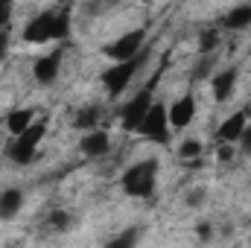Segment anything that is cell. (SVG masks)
Masks as SVG:
<instances>
[{
    "label": "cell",
    "instance_id": "obj_17",
    "mask_svg": "<svg viewBox=\"0 0 251 248\" xmlns=\"http://www.w3.org/2000/svg\"><path fill=\"white\" fill-rule=\"evenodd\" d=\"M67 32H70V15L67 12H56V38H67Z\"/></svg>",
    "mask_w": 251,
    "mask_h": 248
},
{
    "label": "cell",
    "instance_id": "obj_16",
    "mask_svg": "<svg viewBox=\"0 0 251 248\" xmlns=\"http://www.w3.org/2000/svg\"><path fill=\"white\" fill-rule=\"evenodd\" d=\"M97 120H100V108H94V105H91V108H82V111L76 114V125H79V128H94Z\"/></svg>",
    "mask_w": 251,
    "mask_h": 248
},
{
    "label": "cell",
    "instance_id": "obj_14",
    "mask_svg": "<svg viewBox=\"0 0 251 248\" xmlns=\"http://www.w3.org/2000/svg\"><path fill=\"white\" fill-rule=\"evenodd\" d=\"M251 24V6H237L231 15H225V26L228 29H246Z\"/></svg>",
    "mask_w": 251,
    "mask_h": 248
},
{
    "label": "cell",
    "instance_id": "obj_8",
    "mask_svg": "<svg viewBox=\"0 0 251 248\" xmlns=\"http://www.w3.org/2000/svg\"><path fill=\"white\" fill-rule=\"evenodd\" d=\"M167 114H170V125H176V128H184L190 125V120L196 117V99L193 97H181L178 102H173V108H167Z\"/></svg>",
    "mask_w": 251,
    "mask_h": 248
},
{
    "label": "cell",
    "instance_id": "obj_24",
    "mask_svg": "<svg viewBox=\"0 0 251 248\" xmlns=\"http://www.w3.org/2000/svg\"><path fill=\"white\" fill-rule=\"evenodd\" d=\"M6 50H9V35H6V32H0V59L6 56Z\"/></svg>",
    "mask_w": 251,
    "mask_h": 248
},
{
    "label": "cell",
    "instance_id": "obj_18",
    "mask_svg": "<svg viewBox=\"0 0 251 248\" xmlns=\"http://www.w3.org/2000/svg\"><path fill=\"white\" fill-rule=\"evenodd\" d=\"M199 47H201L204 53H210L213 47H219V32H204V35H201V44H199Z\"/></svg>",
    "mask_w": 251,
    "mask_h": 248
},
{
    "label": "cell",
    "instance_id": "obj_20",
    "mask_svg": "<svg viewBox=\"0 0 251 248\" xmlns=\"http://www.w3.org/2000/svg\"><path fill=\"white\" fill-rule=\"evenodd\" d=\"M9 18H12V0H0V29L9 24Z\"/></svg>",
    "mask_w": 251,
    "mask_h": 248
},
{
    "label": "cell",
    "instance_id": "obj_23",
    "mask_svg": "<svg viewBox=\"0 0 251 248\" xmlns=\"http://www.w3.org/2000/svg\"><path fill=\"white\" fill-rule=\"evenodd\" d=\"M50 222H53L56 228H64V222H67V216H64V213H53V216H50Z\"/></svg>",
    "mask_w": 251,
    "mask_h": 248
},
{
    "label": "cell",
    "instance_id": "obj_22",
    "mask_svg": "<svg viewBox=\"0 0 251 248\" xmlns=\"http://www.w3.org/2000/svg\"><path fill=\"white\" fill-rule=\"evenodd\" d=\"M131 243H134V234H123V237H120V240H114L111 246H131Z\"/></svg>",
    "mask_w": 251,
    "mask_h": 248
},
{
    "label": "cell",
    "instance_id": "obj_12",
    "mask_svg": "<svg viewBox=\"0 0 251 248\" xmlns=\"http://www.w3.org/2000/svg\"><path fill=\"white\" fill-rule=\"evenodd\" d=\"M234 82H237V70L231 67V70H222L216 79H213V97L219 99V102H225L228 97H231V91H234Z\"/></svg>",
    "mask_w": 251,
    "mask_h": 248
},
{
    "label": "cell",
    "instance_id": "obj_3",
    "mask_svg": "<svg viewBox=\"0 0 251 248\" xmlns=\"http://www.w3.org/2000/svg\"><path fill=\"white\" fill-rule=\"evenodd\" d=\"M137 131H140L143 137L155 140V143H167V140H170V114H167V105L152 102L149 111H146V117L137 125Z\"/></svg>",
    "mask_w": 251,
    "mask_h": 248
},
{
    "label": "cell",
    "instance_id": "obj_5",
    "mask_svg": "<svg viewBox=\"0 0 251 248\" xmlns=\"http://www.w3.org/2000/svg\"><path fill=\"white\" fill-rule=\"evenodd\" d=\"M24 38H26L29 44L53 41V38H56V12H44V15H38L35 21H29L26 29H24Z\"/></svg>",
    "mask_w": 251,
    "mask_h": 248
},
{
    "label": "cell",
    "instance_id": "obj_15",
    "mask_svg": "<svg viewBox=\"0 0 251 248\" xmlns=\"http://www.w3.org/2000/svg\"><path fill=\"white\" fill-rule=\"evenodd\" d=\"M6 123H9V131H12V134H21V131H24L26 125L32 123V111H29V108H21V111H12Z\"/></svg>",
    "mask_w": 251,
    "mask_h": 248
},
{
    "label": "cell",
    "instance_id": "obj_4",
    "mask_svg": "<svg viewBox=\"0 0 251 248\" xmlns=\"http://www.w3.org/2000/svg\"><path fill=\"white\" fill-rule=\"evenodd\" d=\"M137 67H140V56L126 59V62H117L114 67H108V70L102 73V85H105V91H108L111 97H120L126 88H128V82H131V76H134Z\"/></svg>",
    "mask_w": 251,
    "mask_h": 248
},
{
    "label": "cell",
    "instance_id": "obj_19",
    "mask_svg": "<svg viewBox=\"0 0 251 248\" xmlns=\"http://www.w3.org/2000/svg\"><path fill=\"white\" fill-rule=\"evenodd\" d=\"M201 152V143L199 140H187L184 146H181V158H196Z\"/></svg>",
    "mask_w": 251,
    "mask_h": 248
},
{
    "label": "cell",
    "instance_id": "obj_6",
    "mask_svg": "<svg viewBox=\"0 0 251 248\" xmlns=\"http://www.w3.org/2000/svg\"><path fill=\"white\" fill-rule=\"evenodd\" d=\"M140 44H143V29H134V32H126L120 35L111 47H105V56H111L114 62H126V59H134L140 53Z\"/></svg>",
    "mask_w": 251,
    "mask_h": 248
},
{
    "label": "cell",
    "instance_id": "obj_13",
    "mask_svg": "<svg viewBox=\"0 0 251 248\" xmlns=\"http://www.w3.org/2000/svg\"><path fill=\"white\" fill-rule=\"evenodd\" d=\"M21 201H24L21 190H3L0 193V219H12L21 210Z\"/></svg>",
    "mask_w": 251,
    "mask_h": 248
},
{
    "label": "cell",
    "instance_id": "obj_11",
    "mask_svg": "<svg viewBox=\"0 0 251 248\" xmlns=\"http://www.w3.org/2000/svg\"><path fill=\"white\" fill-rule=\"evenodd\" d=\"M82 152L85 155H91V158H97V155H105L108 152V134L105 131H91V134H85L82 137Z\"/></svg>",
    "mask_w": 251,
    "mask_h": 248
},
{
    "label": "cell",
    "instance_id": "obj_7",
    "mask_svg": "<svg viewBox=\"0 0 251 248\" xmlns=\"http://www.w3.org/2000/svg\"><path fill=\"white\" fill-rule=\"evenodd\" d=\"M149 105H152V88H143L123 111V128L126 131H137V125H140V120L146 117Z\"/></svg>",
    "mask_w": 251,
    "mask_h": 248
},
{
    "label": "cell",
    "instance_id": "obj_2",
    "mask_svg": "<svg viewBox=\"0 0 251 248\" xmlns=\"http://www.w3.org/2000/svg\"><path fill=\"white\" fill-rule=\"evenodd\" d=\"M41 137H44V123H29L21 134H15V143L9 146V158L15 164H29L35 158Z\"/></svg>",
    "mask_w": 251,
    "mask_h": 248
},
{
    "label": "cell",
    "instance_id": "obj_10",
    "mask_svg": "<svg viewBox=\"0 0 251 248\" xmlns=\"http://www.w3.org/2000/svg\"><path fill=\"white\" fill-rule=\"evenodd\" d=\"M59 62H62V53H50V56H44V59H38L35 67H32V73H35V79L38 82H53L56 76H59Z\"/></svg>",
    "mask_w": 251,
    "mask_h": 248
},
{
    "label": "cell",
    "instance_id": "obj_1",
    "mask_svg": "<svg viewBox=\"0 0 251 248\" xmlns=\"http://www.w3.org/2000/svg\"><path fill=\"white\" fill-rule=\"evenodd\" d=\"M155 173H158V164H155V161L134 164L131 170H126L123 190L128 193V196H137V198L152 196V190H155Z\"/></svg>",
    "mask_w": 251,
    "mask_h": 248
},
{
    "label": "cell",
    "instance_id": "obj_9",
    "mask_svg": "<svg viewBox=\"0 0 251 248\" xmlns=\"http://www.w3.org/2000/svg\"><path fill=\"white\" fill-rule=\"evenodd\" d=\"M249 125V111L243 108V111H237V114H231L225 123L219 125V140H225V143H234V140H240V134H243V128Z\"/></svg>",
    "mask_w": 251,
    "mask_h": 248
},
{
    "label": "cell",
    "instance_id": "obj_21",
    "mask_svg": "<svg viewBox=\"0 0 251 248\" xmlns=\"http://www.w3.org/2000/svg\"><path fill=\"white\" fill-rule=\"evenodd\" d=\"M240 140H243V146H246V149L251 152V125H246V128H243V134H240Z\"/></svg>",
    "mask_w": 251,
    "mask_h": 248
}]
</instances>
